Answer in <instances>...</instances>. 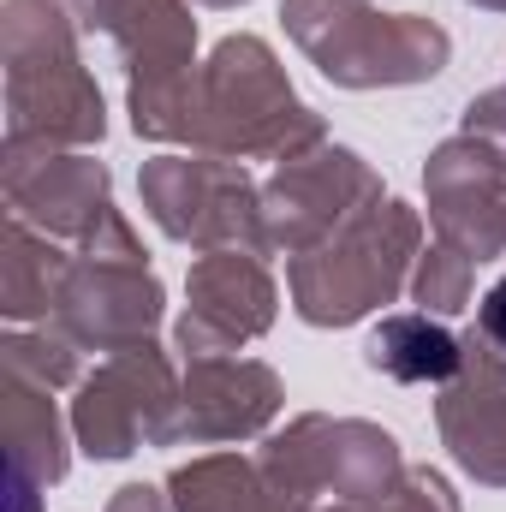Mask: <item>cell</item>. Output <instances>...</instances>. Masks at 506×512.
<instances>
[{
	"label": "cell",
	"instance_id": "obj_1",
	"mask_svg": "<svg viewBox=\"0 0 506 512\" xmlns=\"http://www.w3.org/2000/svg\"><path fill=\"white\" fill-rule=\"evenodd\" d=\"M131 131L149 143L227 155V161H292L328 143V120L292 90L286 66L262 36H221L209 60L167 84H126Z\"/></svg>",
	"mask_w": 506,
	"mask_h": 512
},
{
	"label": "cell",
	"instance_id": "obj_22",
	"mask_svg": "<svg viewBox=\"0 0 506 512\" xmlns=\"http://www.w3.org/2000/svg\"><path fill=\"white\" fill-rule=\"evenodd\" d=\"M310 512H459V495L435 465H411L387 501H322Z\"/></svg>",
	"mask_w": 506,
	"mask_h": 512
},
{
	"label": "cell",
	"instance_id": "obj_20",
	"mask_svg": "<svg viewBox=\"0 0 506 512\" xmlns=\"http://www.w3.org/2000/svg\"><path fill=\"white\" fill-rule=\"evenodd\" d=\"M0 370H12V376H30V382L42 387H72L78 382V346L54 328V322H42V328H6V340H0Z\"/></svg>",
	"mask_w": 506,
	"mask_h": 512
},
{
	"label": "cell",
	"instance_id": "obj_27",
	"mask_svg": "<svg viewBox=\"0 0 506 512\" xmlns=\"http://www.w3.org/2000/svg\"><path fill=\"white\" fill-rule=\"evenodd\" d=\"M471 6H483V12H506V0H471Z\"/></svg>",
	"mask_w": 506,
	"mask_h": 512
},
{
	"label": "cell",
	"instance_id": "obj_16",
	"mask_svg": "<svg viewBox=\"0 0 506 512\" xmlns=\"http://www.w3.org/2000/svg\"><path fill=\"white\" fill-rule=\"evenodd\" d=\"M0 435H6V471H18V477L48 489L72 471V453H66L72 441H66L54 387L0 370Z\"/></svg>",
	"mask_w": 506,
	"mask_h": 512
},
{
	"label": "cell",
	"instance_id": "obj_23",
	"mask_svg": "<svg viewBox=\"0 0 506 512\" xmlns=\"http://www.w3.org/2000/svg\"><path fill=\"white\" fill-rule=\"evenodd\" d=\"M465 137H477L483 149H495L506 161V84L495 90H483V96H471V108H465Z\"/></svg>",
	"mask_w": 506,
	"mask_h": 512
},
{
	"label": "cell",
	"instance_id": "obj_25",
	"mask_svg": "<svg viewBox=\"0 0 506 512\" xmlns=\"http://www.w3.org/2000/svg\"><path fill=\"white\" fill-rule=\"evenodd\" d=\"M108 512H173V501H167V489H149V483H126L114 501H108Z\"/></svg>",
	"mask_w": 506,
	"mask_h": 512
},
{
	"label": "cell",
	"instance_id": "obj_29",
	"mask_svg": "<svg viewBox=\"0 0 506 512\" xmlns=\"http://www.w3.org/2000/svg\"><path fill=\"white\" fill-rule=\"evenodd\" d=\"M501 227H506V209H501Z\"/></svg>",
	"mask_w": 506,
	"mask_h": 512
},
{
	"label": "cell",
	"instance_id": "obj_24",
	"mask_svg": "<svg viewBox=\"0 0 506 512\" xmlns=\"http://www.w3.org/2000/svg\"><path fill=\"white\" fill-rule=\"evenodd\" d=\"M477 334H483V340L506 358V274L483 292V298H477Z\"/></svg>",
	"mask_w": 506,
	"mask_h": 512
},
{
	"label": "cell",
	"instance_id": "obj_3",
	"mask_svg": "<svg viewBox=\"0 0 506 512\" xmlns=\"http://www.w3.org/2000/svg\"><path fill=\"white\" fill-rule=\"evenodd\" d=\"M298 54L340 90L429 84L453 60V36L423 12H376L370 0H280Z\"/></svg>",
	"mask_w": 506,
	"mask_h": 512
},
{
	"label": "cell",
	"instance_id": "obj_4",
	"mask_svg": "<svg viewBox=\"0 0 506 512\" xmlns=\"http://www.w3.org/2000/svg\"><path fill=\"white\" fill-rule=\"evenodd\" d=\"M417 256H423V215L399 197H381L328 245L286 262L292 310L310 328H352L411 286Z\"/></svg>",
	"mask_w": 506,
	"mask_h": 512
},
{
	"label": "cell",
	"instance_id": "obj_5",
	"mask_svg": "<svg viewBox=\"0 0 506 512\" xmlns=\"http://www.w3.org/2000/svg\"><path fill=\"white\" fill-rule=\"evenodd\" d=\"M262 471L280 495V512H310L322 501H387L405 483L399 441L370 417L304 411L262 441Z\"/></svg>",
	"mask_w": 506,
	"mask_h": 512
},
{
	"label": "cell",
	"instance_id": "obj_17",
	"mask_svg": "<svg viewBox=\"0 0 506 512\" xmlns=\"http://www.w3.org/2000/svg\"><path fill=\"white\" fill-rule=\"evenodd\" d=\"M364 364L399 387H447L465 364V340L441 328V316L429 310H405V316H381L376 334L364 340Z\"/></svg>",
	"mask_w": 506,
	"mask_h": 512
},
{
	"label": "cell",
	"instance_id": "obj_7",
	"mask_svg": "<svg viewBox=\"0 0 506 512\" xmlns=\"http://www.w3.org/2000/svg\"><path fill=\"white\" fill-rule=\"evenodd\" d=\"M143 215L191 251H256L268 256V227H262V185L245 173V161L227 155H155L137 173Z\"/></svg>",
	"mask_w": 506,
	"mask_h": 512
},
{
	"label": "cell",
	"instance_id": "obj_2",
	"mask_svg": "<svg viewBox=\"0 0 506 512\" xmlns=\"http://www.w3.org/2000/svg\"><path fill=\"white\" fill-rule=\"evenodd\" d=\"M0 66H6V143L90 149L108 137V108L78 54V12L66 0H6Z\"/></svg>",
	"mask_w": 506,
	"mask_h": 512
},
{
	"label": "cell",
	"instance_id": "obj_6",
	"mask_svg": "<svg viewBox=\"0 0 506 512\" xmlns=\"http://www.w3.org/2000/svg\"><path fill=\"white\" fill-rule=\"evenodd\" d=\"M161 310H167V292L149 268V251L131 233V221L114 209L72 251V268L54 298V328L78 352H126L137 340H155Z\"/></svg>",
	"mask_w": 506,
	"mask_h": 512
},
{
	"label": "cell",
	"instance_id": "obj_14",
	"mask_svg": "<svg viewBox=\"0 0 506 512\" xmlns=\"http://www.w3.org/2000/svg\"><path fill=\"white\" fill-rule=\"evenodd\" d=\"M441 447L483 489H506V358L471 328L459 376L435 393Z\"/></svg>",
	"mask_w": 506,
	"mask_h": 512
},
{
	"label": "cell",
	"instance_id": "obj_10",
	"mask_svg": "<svg viewBox=\"0 0 506 512\" xmlns=\"http://www.w3.org/2000/svg\"><path fill=\"white\" fill-rule=\"evenodd\" d=\"M280 286L256 251H203L185 280V316L173 322V346L191 358H233L239 346L274 328Z\"/></svg>",
	"mask_w": 506,
	"mask_h": 512
},
{
	"label": "cell",
	"instance_id": "obj_19",
	"mask_svg": "<svg viewBox=\"0 0 506 512\" xmlns=\"http://www.w3.org/2000/svg\"><path fill=\"white\" fill-rule=\"evenodd\" d=\"M161 489L173 512H280L262 459H245V453H203L191 465H173Z\"/></svg>",
	"mask_w": 506,
	"mask_h": 512
},
{
	"label": "cell",
	"instance_id": "obj_9",
	"mask_svg": "<svg viewBox=\"0 0 506 512\" xmlns=\"http://www.w3.org/2000/svg\"><path fill=\"white\" fill-rule=\"evenodd\" d=\"M381 173L346 143H316L292 161L274 167L262 185V227H268V256H304L328 245L346 221H358L370 203H381Z\"/></svg>",
	"mask_w": 506,
	"mask_h": 512
},
{
	"label": "cell",
	"instance_id": "obj_12",
	"mask_svg": "<svg viewBox=\"0 0 506 512\" xmlns=\"http://www.w3.org/2000/svg\"><path fill=\"white\" fill-rule=\"evenodd\" d=\"M286 387L256 358H191L167 447H215V441H256L280 417Z\"/></svg>",
	"mask_w": 506,
	"mask_h": 512
},
{
	"label": "cell",
	"instance_id": "obj_28",
	"mask_svg": "<svg viewBox=\"0 0 506 512\" xmlns=\"http://www.w3.org/2000/svg\"><path fill=\"white\" fill-rule=\"evenodd\" d=\"M203 6H245V0H203Z\"/></svg>",
	"mask_w": 506,
	"mask_h": 512
},
{
	"label": "cell",
	"instance_id": "obj_18",
	"mask_svg": "<svg viewBox=\"0 0 506 512\" xmlns=\"http://www.w3.org/2000/svg\"><path fill=\"white\" fill-rule=\"evenodd\" d=\"M66 268H72V256L60 251V239L6 215V233H0V316L12 328L54 322V298H60Z\"/></svg>",
	"mask_w": 506,
	"mask_h": 512
},
{
	"label": "cell",
	"instance_id": "obj_21",
	"mask_svg": "<svg viewBox=\"0 0 506 512\" xmlns=\"http://www.w3.org/2000/svg\"><path fill=\"white\" fill-rule=\"evenodd\" d=\"M471 286H477V262L459 251V245H447V239H435L429 251L417 256V268H411V298L429 316L471 310Z\"/></svg>",
	"mask_w": 506,
	"mask_h": 512
},
{
	"label": "cell",
	"instance_id": "obj_8",
	"mask_svg": "<svg viewBox=\"0 0 506 512\" xmlns=\"http://www.w3.org/2000/svg\"><path fill=\"white\" fill-rule=\"evenodd\" d=\"M179 387H185V376H173V358L155 340L108 352L96 364V376L78 382L72 441L90 459H131L137 447H167Z\"/></svg>",
	"mask_w": 506,
	"mask_h": 512
},
{
	"label": "cell",
	"instance_id": "obj_15",
	"mask_svg": "<svg viewBox=\"0 0 506 512\" xmlns=\"http://www.w3.org/2000/svg\"><path fill=\"white\" fill-rule=\"evenodd\" d=\"M84 30H102L120 60L126 84H167L197 72V18L185 0H72Z\"/></svg>",
	"mask_w": 506,
	"mask_h": 512
},
{
	"label": "cell",
	"instance_id": "obj_30",
	"mask_svg": "<svg viewBox=\"0 0 506 512\" xmlns=\"http://www.w3.org/2000/svg\"><path fill=\"white\" fill-rule=\"evenodd\" d=\"M66 6H72V0H66Z\"/></svg>",
	"mask_w": 506,
	"mask_h": 512
},
{
	"label": "cell",
	"instance_id": "obj_11",
	"mask_svg": "<svg viewBox=\"0 0 506 512\" xmlns=\"http://www.w3.org/2000/svg\"><path fill=\"white\" fill-rule=\"evenodd\" d=\"M0 191L18 221H30L48 239H66V245H84L114 215V179L84 149L0 143Z\"/></svg>",
	"mask_w": 506,
	"mask_h": 512
},
{
	"label": "cell",
	"instance_id": "obj_13",
	"mask_svg": "<svg viewBox=\"0 0 506 512\" xmlns=\"http://www.w3.org/2000/svg\"><path fill=\"white\" fill-rule=\"evenodd\" d=\"M423 191H429V227L435 239L459 245L471 262H495L506 251V161L495 149H483L477 137H447L429 167H423Z\"/></svg>",
	"mask_w": 506,
	"mask_h": 512
},
{
	"label": "cell",
	"instance_id": "obj_26",
	"mask_svg": "<svg viewBox=\"0 0 506 512\" xmlns=\"http://www.w3.org/2000/svg\"><path fill=\"white\" fill-rule=\"evenodd\" d=\"M6 495H12V512L42 507V483H30V477H18V471H6Z\"/></svg>",
	"mask_w": 506,
	"mask_h": 512
}]
</instances>
